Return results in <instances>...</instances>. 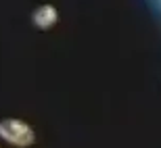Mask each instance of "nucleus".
<instances>
[{"label": "nucleus", "mask_w": 161, "mask_h": 148, "mask_svg": "<svg viewBox=\"0 0 161 148\" xmlns=\"http://www.w3.org/2000/svg\"><path fill=\"white\" fill-rule=\"evenodd\" d=\"M0 138L13 146L25 148L34 142V131L27 123L19 119H4V121H0Z\"/></svg>", "instance_id": "nucleus-1"}, {"label": "nucleus", "mask_w": 161, "mask_h": 148, "mask_svg": "<svg viewBox=\"0 0 161 148\" xmlns=\"http://www.w3.org/2000/svg\"><path fill=\"white\" fill-rule=\"evenodd\" d=\"M34 23L40 27V29H48L57 23V8L50 4H42L36 8L34 13Z\"/></svg>", "instance_id": "nucleus-2"}]
</instances>
